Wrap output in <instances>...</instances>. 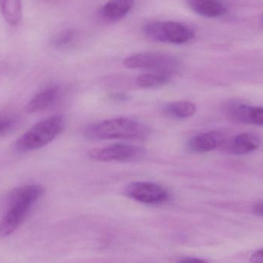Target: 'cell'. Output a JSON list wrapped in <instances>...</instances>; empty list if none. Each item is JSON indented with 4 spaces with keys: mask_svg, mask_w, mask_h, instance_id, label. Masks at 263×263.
I'll list each match as a JSON object with an SVG mask.
<instances>
[{
    "mask_svg": "<svg viewBox=\"0 0 263 263\" xmlns=\"http://www.w3.org/2000/svg\"><path fill=\"white\" fill-rule=\"evenodd\" d=\"M84 134L92 140H132L144 138L148 129L133 119L117 117L89 125L85 128Z\"/></svg>",
    "mask_w": 263,
    "mask_h": 263,
    "instance_id": "6da1fadb",
    "label": "cell"
},
{
    "mask_svg": "<svg viewBox=\"0 0 263 263\" xmlns=\"http://www.w3.org/2000/svg\"><path fill=\"white\" fill-rule=\"evenodd\" d=\"M64 125V118L62 116H52L41 120L17 139L15 149L21 152L40 149L60 135Z\"/></svg>",
    "mask_w": 263,
    "mask_h": 263,
    "instance_id": "7a4b0ae2",
    "label": "cell"
},
{
    "mask_svg": "<svg viewBox=\"0 0 263 263\" xmlns=\"http://www.w3.org/2000/svg\"><path fill=\"white\" fill-rule=\"evenodd\" d=\"M147 38L159 43L184 44L194 38V31L183 23L176 21H153L143 26Z\"/></svg>",
    "mask_w": 263,
    "mask_h": 263,
    "instance_id": "3957f363",
    "label": "cell"
},
{
    "mask_svg": "<svg viewBox=\"0 0 263 263\" xmlns=\"http://www.w3.org/2000/svg\"><path fill=\"white\" fill-rule=\"evenodd\" d=\"M123 64L129 69H140L173 76L181 69L176 57L161 52H139L126 57Z\"/></svg>",
    "mask_w": 263,
    "mask_h": 263,
    "instance_id": "277c9868",
    "label": "cell"
},
{
    "mask_svg": "<svg viewBox=\"0 0 263 263\" xmlns=\"http://www.w3.org/2000/svg\"><path fill=\"white\" fill-rule=\"evenodd\" d=\"M142 152L141 148L134 145L117 143L92 150L89 156L100 162H131L139 159Z\"/></svg>",
    "mask_w": 263,
    "mask_h": 263,
    "instance_id": "5b68a950",
    "label": "cell"
},
{
    "mask_svg": "<svg viewBox=\"0 0 263 263\" xmlns=\"http://www.w3.org/2000/svg\"><path fill=\"white\" fill-rule=\"evenodd\" d=\"M126 192L131 199L148 205L164 203L170 199L168 191L153 182H133L128 185Z\"/></svg>",
    "mask_w": 263,
    "mask_h": 263,
    "instance_id": "8992f818",
    "label": "cell"
},
{
    "mask_svg": "<svg viewBox=\"0 0 263 263\" xmlns=\"http://www.w3.org/2000/svg\"><path fill=\"white\" fill-rule=\"evenodd\" d=\"M32 204L26 202L9 203V208L0 222V237H8L15 233L29 213Z\"/></svg>",
    "mask_w": 263,
    "mask_h": 263,
    "instance_id": "52a82bcc",
    "label": "cell"
},
{
    "mask_svg": "<svg viewBox=\"0 0 263 263\" xmlns=\"http://www.w3.org/2000/svg\"><path fill=\"white\" fill-rule=\"evenodd\" d=\"M262 138L256 133H242L230 139L222 146L226 151L234 155H244L256 151L260 147Z\"/></svg>",
    "mask_w": 263,
    "mask_h": 263,
    "instance_id": "ba28073f",
    "label": "cell"
},
{
    "mask_svg": "<svg viewBox=\"0 0 263 263\" xmlns=\"http://www.w3.org/2000/svg\"><path fill=\"white\" fill-rule=\"evenodd\" d=\"M225 142V136L222 133L216 131H208L193 137L190 141V148L195 152H209L220 148Z\"/></svg>",
    "mask_w": 263,
    "mask_h": 263,
    "instance_id": "9c48e42d",
    "label": "cell"
},
{
    "mask_svg": "<svg viewBox=\"0 0 263 263\" xmlns=\"http://www.w3.org/2000/svg\"><path fill=\"white\" fill-rule=\"evenodd\" d=\"M230 114L236 121L263 126L262 107L236 105L230 108Z\"/></svg>",
    "mask_w": 263,
    "mask_h": 263,
    "instance_id": "30bf717a",
    "label": "cell"
},
{
    "mask_svg": "<svg viewBox=\"0 0 263 263\" xmlns=\"http://www.w3.org/2000/svg\"><path fill=\"white\" fill-rule=\"evenodd\" d=\"M187 2L196 13L207 18H216L227 12V8L219 0H188Z\"/></svg>",
    "mask_w": 263,
    "mask_h": 263,
    "instance_id": "8fae6325",
    "label": "cell"
},
{
    "mask_svg": "<svg viewBox=\"0 0 263 263\" xmlns=\"http://www.w3.org/2000/svg\"><path fill=\"white\" fill-rule=\"evenodd\" d=\"M135 4V0H109L101 9L103 18L117 21L126 16Z\"/></svg>",
    "mask_w": 263,
    "mask_h": 263,
    "instance_id": "7c38bea8",
    "label": "cell"
},
{
    "mask_svg": "<svg viewBox=\"0 0 263 263\" xmlns=\"http://www.w3.org/2000/svg\"><path fill=\"white\" fill-rule=\"evenodd\" d=\"M44 193V188L41 185H28L14 189L9 196L8 202H26L33 205Z\"/></svg>",
    "mask_w": 263,
    "mask_h": 263,
    "instance_id": "4fadbf2b",
    "label": "cell"
},
{
    "mask_svg": "<svg viewBox=\"0 0 263 263\" xmlns=\"http://www.w3.org/2000/svg\"><path fill=\"white\" fill-rule=\"evenodd\" d=\"M59 90L57 88H48L39 93L29 103L25 110L28 113H35L43 111L53 104L58 98Z\"/></svg>",
    "mask_w": 263,
    "mask_h": 263,
    "instance_id": "5bb4252c",
    "label": "cell"
},
{
    "mask_svg": "<svg viewBox=\"0 0 263 263\" xmlns=\"http://www.w3.org/2000/svg\"><path fill=\"white\" fill-rule=\"evenodd\" d=\"M0 9L5 20L11 26H16L21 21V0H0Z\"/></svg>",
    "mask_w": 263,
    "mask_h": 263,
    "instance_id": "9a60e30c",
    "label": "cell"
},
{
    "mask_svg": "<svg viewBox=\"0 0 263 263\" xmlns=\"http://www.w3.org/2000/svg\"><path fill=\"white\" fill-rule=\"evenodd\" d=\"M165 114L176 119H185L194 115L196 107L190 101H177L168 103L164 108Z\"/></svg>",
    "mask_w": 263,
    "mask_h": 263,
    "instance_id": "2e32d148",
    "label": "cell"
},
{
    "mask_svg": "<svg viewBox=\"0 0 263 263\" xmlns=\"http://www.w3.org/2000/svg\"><path fill=\"white\" fill-rule=\"evenodd\" d=\"M173 76L160 73L142 74L136 79V83L142 88H155L170 83Z\"/></svg>",
    "mask_w": 263,
    "mask_h": 263,
    "instance_id": "e0dca14e",
    "label": "cell"
},
{
    "mask_svg": "<svg viewBox=\"0 0 263 263\" xmlns=\"http://www.w3.org/2000/svg\"><path fill=\"white\" fill-rule=\"evenodd\" d=\"M18 125V119L9 116H0V137L11 132Z\"/></svg>",
    "mask_w": 263,
    "mask_h": 263,
    "instance_id": "ac0fdd59",
    "label": "cell"
},
{
    "mask_svg": "<svg viewBox=\"0 0 263 263\" xmlns=\"http://www.w3.org/2000/svg\"><path fill=\"white\" fill-rule=\"evenodd\" d=\"M74 37H75V32L72 29L63 31L57 36V38L54 40V45L57 47H63L71 43Z\"/></svg>",
    "mask_w": 263,
    "mask_h": 263,
    "instance_id": "d6986e66",
    "label": "cell"
},
{
    "mask_svg": "<svg viewBox=\"0 0 263 263\" xmlns=\"http://www.w3.org/2000/svg\"><path fill=\"white\" fill-rule=\"evenodd\" d=\"M252 262L255 263H263V249L262 250H257L251 256Z\"/></svg>",
    "mask_w": 263,
    "mask_h": 263,
    "instance_id": "ffe728a7",
    "label": "cell"
},
{
    "mask_svg": "<svg viewBox=\"0 0 263 263\" xmlns=\"http://www.w3.org/2000/svg\"><path fill=\"white\" fill-rule=\"evenodd\" d=\"M253 213L256 216L263 217V202H258L253 207Z\"/></svg>",
    "mask_w": 263,
    "mask_h": 263,
    "instance_id": "44dd1931",
    "label": "cell"
},
{
    "mask_svg": "<svg viewBox=\"0 0 263 263\" xmlns=\"http://www.w3.org/2000/svg\"><path fill=\"white\" fill-rule=\"evenodd\" d=\"M180 262L185 263H199L205 262V261L200 259H196V258H185V259L181 260Z\"/></svg>",
    "mask_w": 263,
    "mask_h": 263,
    "instance_id": "7402d4cb",
    "label": "cell"
}]
</instances>
